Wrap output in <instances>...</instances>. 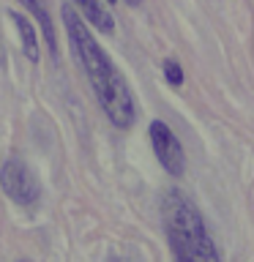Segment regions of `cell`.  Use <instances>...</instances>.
Masks as SVG:
<instances>
[{
  "mask_svg": "<svg viewBox=\"0 0 254 262\" xmlns=\"http://www.w3.org/2000/svg\"><path fill=\"white\" fill-rule=\"evenodd\" d=\"M60 16L66 25V36H69L71 52L82 63V71L88 74L104 115L110 118V123L115 128H131L137 112H134V96H131V90L126 85V77L107 57L104 49L98 47L93 33L88 30V22L77 14V8L66 3L60 8Z\"/></svg>",
  "mask_w": 254,
  "mask_h": 262,
  "instance_id": "obj_1",
  "label": "cell"
},
{
  "mask_svg": "<svg viewBox=\"0 0 254 262\" xmlns=\"http://www.w3.org/2000/svg\"><path fill=\"white\" fill-rule=\"evenodd\" d=\"M161 219L175 262H221L202 213L183 191L164 194Z\"/></svg>",
  "mask_w": 254,
  "mask_h": 262,
  "instance_id": "obj_2",
  "label": "cell"
},
{
  "mask_svg": "<svg viewBox=\"0 0 254 262\" xmlns=\"http://www.w3.org/2000/svg\"><path fill=\"white\" fill-rule=\"evenodd\" d=\"M0 186L8 194V200L22 205V208H30V205L38 202L41 196V186L36 175L30 172V167L19 159H8L0 169Z\"/></svg>",
  "mask_w": 254,
  "mask_h": 262,
  "instance_id": "obj_3",
  "label": "cell"
},
{
  "mask_svg": "<svg viewBox=\"0 0 254 262\" xmlns=\"http://www.w3.org/2000/svg\"><path fill=\"white\" fill-rule=\"evenodd\" d=\"M147 137H151L156 159L161 161V167L170 175H180L186 169V156H183V147H180V139L172 134V128L164 120H153L147 126Z\"/></svg>",
  "mask_w": 254,
  "mask_h": 262,
  "instance_id": "obj_4",
  "label": "cell"
},
{
  "mask_svg": "<svg viewBox=\"0 0 254 262\" xmlns=\"http://www.w3.org/2000/svg\"><path fill=\"white\" fill-rule=\"evenodd\" d=\"M71 3L79 8L82 19H85L88 25H93L98 33H104V36H112V33H115L112 16H110V11H107L101 3H98V0H71Z\"/></svg>",
  "mask_w": 254,
  "mask_h": 262,
  "instance_id": "obj_5",
  "label": "cell"
},
{
  "mask_svg": "<svg viewBox=\"0 0 254 262\" xmlns=\"http://www.w3.org/2000/svg\"><path fill=\"white\" fill-rule=\"evenodd\" d=\"M8 19L14 22V28H16V33H19V38H22L25 57H28L30 63H38L41 49H38V36H36V30H33L30 19H28V16H22V14H16V11H8Z\"/></svg>",
  "mask_w": 254,
  "mask_h": 262,
  "instance_id": "obj_6",
  "label": "cell"
},
{
  "mask_svg": "<svg viewBox=\"0 0 254 262\" xmlns=\"http://www.w3.org/2000/svg\"><path fill=\"white\" fill-rule=\"evenodd\" d=\"M19 3L28 8V11L38 19L41 30H44V41L49 47V52H52V57H57V38H55V25H52V16H49L47 11V3L44 0H19Z\"/></svg>",
  "mask_w": 254,
  "mask_h": 262,
  "instance_id": "obj_7",
  "label": "cell"
},
{
  "mask_svg": "<svg viewBox=\"0 0 254 262\" xmlns=\"http://www.w3.org/2000/svg\"><path fill=\"white\" fill-rule=\"evenodd\" d=\"M161 69H164V79H167L172 88L183 85V69H180V63L175 60V57H167V60L161 63Z\"/></svg>",
  "mask_w": 254,
  "mask_h": 262,
  "instance_id": "obj_8",
  "label": "cell"
},
{
  "mask_svg": "<svg viewBox=\"0 0 254 262\" xmlns=\"http://www.w3.org/2000/svg\"><path fill=\"white\" fill-rule=\"evenodd\" d=\"M126 3H129V6H139L142 0H126Z\"/></svg>",
  "mask_w": 254,
  "mask_h": 262,
  "instance_id": "obj_9",
  "label": "cell"
},
{
  "mask_svg": "<svg viewBox=\"0 0 254 262\" xmlns=\"http://www.w3.org/2000/svg\"><path fill=\"white\" fill-rule=\"evenodd\" d=\"M107 3H115V0H107Z\"/></svg>",
  "mask_w": 254,
  "mask_h": 262,
  "instance_id": "obj_10",
  "label": "cell"
},
{
  "mask_svg": "<svg viewBox=\"0 0 254 262\" xmlns=\"http://www.w3.org/2000/svg\"><path fill=\"white\" fill-rule=\"evenodd\" d=\"M22 262H28V259H22Z\"/></svg>",
  "mask_w": 254,
  "mask_h": 262,
  "instance_id": "obj_11",
  "label": "cell"
}]
</instances>
